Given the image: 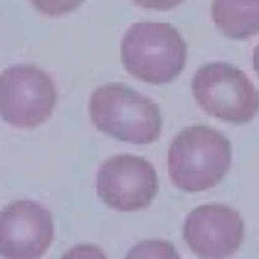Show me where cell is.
<instances>
[{"instance_id": "6da1fadb", "label": "cell", "mask_w": 259, "mask_h": 259, "mask_svg": "<svg viewBox=\"0 0 259 259\" xmlns=\"http://www.w3.org/2000/svg\"><path fill=\"white\" fill-rule=\"evenodd\" d=\"M232 162L231 143L215 128L195 125L180 131L168 152V173L173 184L188 193L218 185Z\"/></svg>"}, {"instance_id": "7a4b0ae2", "label": "cell", "mask_w": 259, "mask_h": 259, "mask_svg": "<svg viewBox=\"0 0 259 259\" xmlns=\"http://www.w3.org/2000/svg\"><path fill=\"white\" fill-rule=\"evenodd\" d=\"M89 114L99 131L134 145L154 142L162 131L157 104L125 84H106L95 90L89 101Z\"/></svg>"}, {"instance_id": "3957f363", "label": "cell", "mask_w": 259, "mask_h": 259, "mask_svg": "<svg viewBox=\"0 0 259 259\" xmlns=\"http://www.w3.org/2000/svg\"><path fill=\"white\" fill-rule=\"evenodd\" d=\"M125 69L150 84L174 80L187 63V44L176 27L160 22H137L121 44Z\"/></svg>"}, {"instance_id": "277c9868", "label": "cell", "mask_w": 259, "mask_h": 259, "mask_svg": "<svg viewBox=\"0 0 259 259\" xmlns=\"http://www.w3.org/2000/svg\"><path fill=\"white\" fill-rule=\"evenodd\" d=\"M194 98L204 111L226 122H249L259 110V93L235 66L213 62L196 70L191 83Z\"/></svg>"}, {"instance_id": "5b68a950", "label": "cell", "mask_w": 259, "mask_h": 259, "mask_svg": "<svg viewBox=\"0 0 259 259\" xmlns=\"http://www.w3.org/2000/svg\"><path fill=\"white\" fill-rule=\"evenodd\" d=\"M2 117L19 128H33L49 120L57 103L55 83L31 64L5 69L0 81Z\"/></svg>"}, {"instance_id": "8992f818", "label": "cell", "mask_w": 259, "mask_h": 259, "mask_svg": "<svg viewBox=\"0 0 259 259\" xmlns=\"http://www.w3.org/2000/svg\"><path fill=\"white\" fill-rule=\"evenodd\" d=\"M97 190L101 201L121 212L145 209L158 193V178L152 163L142 157L115 156L98 170Z\"/></svg>"}, {"instance_id": "52a82bcc", "label": "cell", "mask_w": 259, "mask_h": 259, "mask_svg": "<svg viewBox=\"0 0 259 259\" xmlns=\"http://www.w3.org/2000/svg\"><path fill=\"white\" fill-rule=\"evenodd\" d=\"M51 213L31 200L8 205L0 218V253L9 259H33L45 254L53 241Z\"/></svg>"}, {"instance_id": "ba28073f", "label": "cell", "mask_w": 259, "mask_h": 259, "mask_svg": "<svg viewBox=\"0 0 259 259\" xmlns=\"http://www.w3.org/2000/svg\"><path fill=\"white\" fill-rule=\"evenodd\" d=\"M183 237L200 258H226L236 253L244 237V224L232 207L209 204L185 219Z\"/></svg>"}, {"instance_id": "9c48e42d", "label": "cell", "mask_w": 259, "mask_h": 259, "mask_svg": "<svg viewBox=\"0 0 259 259\" xmlns=\"http://www.w3.org/2000/svg\"><path fill=\"white\" fill-rule=\"evenodd\" d=\"M212 20L233 40H247L259 33V0H213Z\"/></svg>"}, {"instance_id": "30bf717a", "label": "cell", "mask_w": 259, "mask_h": 259, "mask_svg": "<svg viewBox=\"0 0 259 259\" xmlns=\"http://www.w3.org/2000/svg\"><path fill=\"white\" fill-rule=\"evenodd\" d=\"M127 258H179L173 244L164 241L143 242L135 247Z\"/></svg>"}, {"instance_id": "8fae6325", "label": "cell", "mask_w": 259, "mask_h": 259, "mask_svg": "<svg viewBox=\"0 0 259 259\" xmlns=\"http://www.w3.org/2000/svg\"><path fill=\"white\" fill-rule=\"evenodd\" d=\"M40 13L49 16H60L75 10L84 0H30Z\"/></svg>"}, {"instance_id": "7c38bea8", "label": "cell", "mask_w": 259, "mask_h": 259, "mask_svg": "<svg viewBox=\"0 0 259 259\" xmlns=\"http://www.w3.org/2000/svg\"><path fill=\"white\" fill-rule=\"evenodd\" d=\"M139 7L152 10H170L184 0H132Z\"/></svg>"}, {"instance_id": "4fadbf2b", "label": "cell", "mask_w": 259, "mask_h": 259, "mask_svg": "<svg viewBox=\"0 0 259 259\" xmlns=\"http://www.w3.org/2000/svg\"><path fill=\"white\" fill-rule=\"evenodd\" d=\"M253 67H254V70L259 75V45L255 47L254 52H253Z\"/></svg>"}]
</instances>
